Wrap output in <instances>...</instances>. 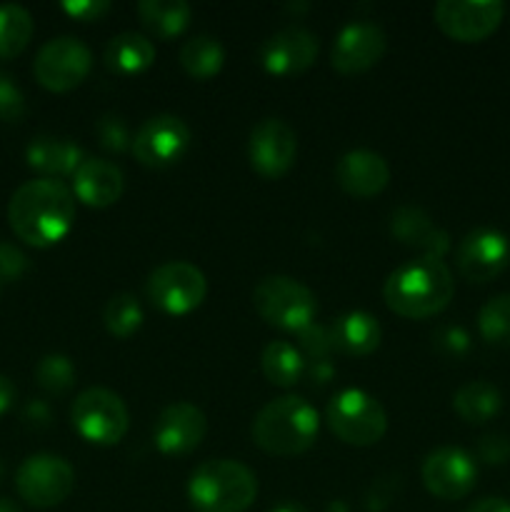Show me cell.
<instances>
[{"label": "cell", "instance_id": "obj_2", "mask_svg": "<svg viewBox=\"0 0 510 512\" xmlns=\"http://www.w3.org/2000/svg\"><path fill=\"white\" fill-rule=\"evenodd\" d=\"M455 295L448 265L435 258H415L395 268L383 285V300L395 315L425 320L443 313Z\"/></svg>", "mask_w": 510, "mask_h": 512}, {"label": "cell", "instance_id": "obj_45", "mask_svg": "<svg viewBox=\"0 0 510 512\" xmlns=\"http://www.w3.org/2000/svg\"><path fill=\"white\" fill-rule=\"evenodd\" d=\"M0 512H23L20 505L10 498H0Z\"/></svg>", "mask_w": 510, "mask_h": 512}, {"label": "cell", "instance_id": "obj_9", "mask_svg": "<svg viewBox=\"0 0 510 512\" xmlns=\"http://www.w3.org/2000/svg\"><path fill=\"white\" fill-rule=\"evenodd\" d=\"M18 495L33 508H55L75 490V470L65 458L53 453H35L15 470Z\"/></svg>", "mask_w": 510, "mask_h": 512}, {"label": "cell", "instance_id": "obj_37", "mask_svg": "<svg viewBox=\"0 0 510 512\" xmlns=\"http://www.w3.org/2000/svg\"><path fill=\"white\" fill-rule=\"evenodd\" d=\"M475 455L488 465H503L510 460V438L505 433H488L475 445Z\"/></svg>", "mask_w": 510, "mask_h": 512}, {"label": "cell", "instance_id": "obj_21", "mask_svg": "<svg viewBox=\"0 0 510 512\" xmlns=\"http://www.w3.org/2000/svg\"><path fill=\"white\" fill-rule=\"evenodd\" d=\"M73 190L75 200L85 203L88 208H110L120 200L125 190V175L115 163L103 158H85L80 168L73 173Z\"/></svg>", "mask_w": 510, "mask_h": 512}, {"label": "cell", "instance_id": "obj_42", "mask_svg": "<svg viewBox=\"0 0 510 512\" xmlns=\"http://www.w3.org/2000/svg\"><path fill=\"white\" fill-rule=\"evenodd\" d=\"M15 403V385L8 375H0V415L8 413L10 405Z\"/></svg>", "mask_w": 510, "mask_h": 512}, {"label": "cell", "instance_id": "obj_40", "mask_svg": "<svg viewBox=\"0 0 510 512\" xmlns=\"http://www.w3.org/2000/svg\"><path fill=\"white\" fill-rule=\"evenodd\" d=\"M23 420L28 425H35V428H43V425L50 423V408L43 400H30L23 410Z\"/></svg>", "mask_w": 510, "mask_h": 512}, {"label": "cell", "instance_id": "obj_46", "mask_svg": "<svg viewBox=\"0 0 510 512\" xmlns=\"http://www.w3.org/2000/svg\"><path fill=\"white\" fill-rule=\"evenodd\" d=\"M0 288H3V278H0Z\"/></svg>", "mask_w": 510, "mask_h": 512}, {"label": "cell", "instance_id": "obj_25", "mask_svg": "<svg viewBox=\"0 0 510 512\" xmlns=\"http://www.w3.org/2000/svg\"><path fill=\"white\" fill-rule=\"evenodd\" d=\"M138 18L143 28L158 40H173L185 33L193 8L185 0H140Z\"/></svg>", "mask_w": 510, "mask_h": 512}, {"label": "cell", "instance_id": "obj_14", "mask_svg": "<svg viewBox=\"0 0 510 512\" xmlns=\"http://www.w3.org/2000/svg\"><path fill=\"white\" fill-rule=\"evenodd\" d=\"M505 5L500 0H440L433 8L435 25L460 43L485 40L500 25Z\"/></svg>", "mask_w": 510, "mask_h": 512}, {"label": "cell", "instance_id": "obj_18", "mask_svg": "<svg viewBox=\"0 0 510 512\" xmlns=\"http://www.w3.org/2000/svg\"><path fill=\"white\" fill-rule=\"evenodd\" d=\"M315 58H318V38L300 25H288L260 45V65L275 78L303 73L315 63Z\"/></svg>", "mask_w": 510, "mask_h": 512}, {"label": "cell", "instance_id": "obj_27", "mask_svg": "<svg viewBox=\"0 0 510 512\" xmlns=\"http://www.w3.org/2000/svg\"><path fill=\"white\" fill-rule=\"evenodd\" d=\"M260 370L278 388H293L295 383L303 380L305 370H308V360L288 340H273V343H268L263 348Z\"/></svg>", "mask_w": 510, "mask_h": 512}, {"label": "cell", "instance_id": "obj_47", "mask_svg": "<svg viewBox=\"0 0 510 512\" xmlns=\"http://www.w3.org/2000/svg\"><path fill=\"white\" fill-rule=\"evenodd\" d=\"M0 473H3V465H0Z\"/></svg>", "mask_w": 510, "mask_h": 512}, {"label": "cell", "instance_id": "obj_29", "mask_svg": "<svg viewBox=\"0 0 510 512\" xmlns=\"http://www.w3.org/2000/svg\"><path fill=\"white\" fill-rule=\"evenodd\" d=\"M33 15L18 3H0V60H10L28 48L33 38Z\"/></svg>", "mask_w": 510, "mask_h": 512}, {"label": "cell", "instance_id": "obj_16", "mask_svg": "<svg viewBox=\"0 0 510 512\" xmlns=\"http://www.w3.org/2000/svg\"><path fill=\"white\" fill-rule=\"evenodd\" d=\"M385 50H388V35L378 23L353 20V23L343 25L340 33L335 35L330 60H333V68L338 73L358 75L378 65Z\"/></svg>", "mask_w": 510, "mask_h": 512}, {"label": "cell", "instance_id": "obj_44", "mask_svg": "<svg viewBox=\"0 0 510 512\" xmlns=\"http://www.w3.org/2000/svg\"><path fill=\"white\" fill-rule=\"evenodd\" d=\"M268 512H308V510H305L300 503H280L275 505V508H270Z\"/></svg>", "mask_w": 510, "mask_h": 512}, {"label": "cell", "instance_id": "obj_3", "mask_svg": "<svg viewBox=\"0 0 510 512\" xmlns=\"http://www.w3.org/2000/svg\"><path fill=\"white\" fill-rule=\"evenodd\" d=\"M320 430V415L298 395H283L258 410L253 420V443L275 458H293L313 448Z\"/></svg>", "mask_w": 510, "mask_h": 512}, {"label": "cell", "instance_id": "obj_39", "mask_svg": "<svg viewBox=\"0 0 510 512\" xmlns=\"http://www.w3.org/2000/svg\"><path fill=\"white\" fill-rule=\"evenodd\" d=\"M28 270V258L20 248L10 243H0V278L3 283H13Z\"/></svg>", "mask_w": 510, "mask_h": 512}, {"label": "cell", "instance_id": "obj_8", "mask_svg": "<svg viewBox=\"0 0 510 512\" xmlns=\"http://www.w3.org/2000/svg\"><path fill=\"white\" fill-rule=\"evenodd\" d=\"M145 295L160 313L180 318L203 305L208 295V280L198 265L188 260H168L148 275Z\"/></svg>", "mask_w": 510, "mask_h": 512}, {"label": "cell", "instance_id": "obj_7", "mask_svg": "<svg viewBox=\"0 0 510 512\" xmlns=\"http://www.w3.org/2000/svg\"><path fill=\"white\" fill-rule=\"evenodd\" d=\"M73 430L93 445H118L130 428L128 405L108 388H88L70 408Z\"/></svg>", "mask_w": 510, "mask_h": 512}, {"label": "cell", "instance_id": "obj_24", "mask_svg": "<svg viewBox=\"0 0 510 512\" xmlns=\"http://www.w3.org/2000/svg\"><path fill=\"white\" fill-rule=\"evenodd\" d=\"M105 65L118 75H138L155 63V45L148 35L125 33L113 35L103 50Z\"/></svg>", "mask_w": 510, "mask_h": 512}, {"label": "cell", "instance_id": "obj_36", "mask_svg": "<svg viewBox=\"0 0 510 512\" xmlns=\"http://www.w3.org/2000/svg\"><path fill=\"white\" fill-rule=\"evenodd\" d=\"M433 345L448 358H460L470 350V335L460 325H440L433 333Z\"/></svg>", "mask_w": 510, "mask_h": 512}, {"label": "cell", "instance_id": "obj_28", "mask_svg": "<svg viewBox=\"0 0 510 512\" xmlns=\"http://www.w3.org/2000/svg\"><path fill=\"white\" fill-rule=\"evenodd\" d=\"M180 65L185 73L195 80H210L223 70L225 63V48L218 38L213 35H193L180 48Z\"/></svg>", "mask_w": 510, "mask_h": 512}, {"label": "cell", "instance_id": "obj_38", "mask_svg": "<svg viewBox=\"0 0 510 512\" xmlns=\"http://www.w3.org/2000/svg\"><path fill=\"white\" fill-rule=\"evenodd\" d=\"M60 8L70 18L83 20V23H95V20H103L113 5H110V0H63Z\"/></svg>", "mask_w": 510, "mask_h": 512}, {"label": "cell", "instance_id": "obj_12", "mask_svg": "<svg viewBox=\"0 0 510 512\" xmlns=\"http://www.w3.org/2000/svg\"><path fill=\"white\" fill-rule=\"evenodd\" d=\"M420 478L425 490L438 500H463L478 483V463L468 450L443 445L425 455Z\"/></svg>", "mask_w": 510, "mask_h": 512}, {"label": "cell", "instance_id": "obj_13", "mask_svg": "<svg viewBox=\"0 0 510 512\" xmlns=\"http://www.w3.org/2000/svg\"><path fill=\"white\" fill-rule=\"evenodd\" d=\"M298 158V135L283 118H263L248 138L250 168L265 180H278Z\"/></svg>", "mask_w": 510, "mask_h": 512}, {"label": "cell", "instance_id": "obj_22", "mask_svg": "<svg viewBox=\"0 0 510 512\" xmlns=\"http://www.w3.org/2000/svg\"><path fill=\"white\" fill-rule=\"evenodd\" d=\"M88 158L85 150L70 138H55V135H38L25 148V160L33 170L43 173V178H73L80 163Z\"/></svg>", "mask_w": 510, "mask_h": 512}, {"label": "cell", "instance_id": "obj_19", "mask_svg": "<svg viewBox=\"0 0 510 512\" xmlns=\"http://www.w3.org/2000/svg\"><path fill=\"white\" fill-rule=\"evenodd\" d=\"M335 183L353 198H375L390 183V165L375 150H350L335 165Z\"/></svg>", "mask_w": 510, "mask_h": 512}, {"label": "cell", "instance_id": "obj_35", "mask_svg": "<svg viewBox=\"0 0 510 512\" xmlns=\"http://www.w3.org/2000/svg\"><path fill=\"white\" fill-rule=\"evenodd\" d=\"M28 113V100L13 75L0 73V120L3 123H18Z\"/></svg>", "mask_w": 510, "mask_h": 512}, {"label": "cell", "instance_id": "obj_5", "mask_svg": "<svg viewBox=\"0 0 510 512\" xmlns=\"http://www.w3.org/2000/svg\"><path fill=\"white\" fill-rule=\"evenodd\" d=\"M253 308L268 325L300 333L315 323L318 298L308 285L288 275H265L253 288Z\"/></svg>", "mask_w": 510, "mask_h": 512}, {"label": "cell", "instance_id": "obj_30", "mask_svg": "<svg viewBox=\"0 0 510 512\" xmlns=\"http://www.w3.org/2000/svg\"><path fill=\"white\" fill-rule=\"evenodd\" d=\"M143 305L133 293H115L103 308V325L113 338L128 340L143 328Z\"/></svg>", "mask_w": 510, "mask_h": 512}, {"label": "cell", "instance_id": "obj_11", "mask_svg": "<svg viewBox=\"0 0 510 512\" xmlns=\"http://www.w3.org/2000/svg\"><path fill=\"white\" fill-rule=\"evenodd\" d=\"M193 133L178 115L160 113L145 120L133 135L130 153L145 168H168L188 155Z\"/></svg>", "mask_w": 510, "mask_h": 512}, {"label": "cell", "instance_id": "obj_10", "mask_svg": "<svg viewBox=\"0 0 510 512\" xmlns=\"http://www.w3.org/2000/svg\"><path fill=\"white\" fill-rule=\"evenodd\" d=\"M90 68H93V53L83 40L73 35L48 40L38 50L33 63L35 80L53 93H68L78 88L88 78Z\"/></svg>", "mask_w": 510, "mask_h": 512}, {"label": "cell", "instance_id": "obj_6", "mask_svg": "<svg viewBox=\"0 0 510 512\" xmlns=\"http://www.w3.org/2000/svg\"><path fill=\"white\" fill-rule=\"evenodd\" d=\"M325 420L335 438L348 445H375L388 433V415L375 395L360 388H345L335 395L325 410Z\"/></svg>", "mask_w": 510, "mask_h": 512}, {"label": "cell", "instance_id": "obj_41", "mask_svg": "<svg viewBox=\"0 0 510 512\" xmlns=\"http://www.w3.org/2000/svg\"><path fill=\"white\" fill-rule=\"evenodd\" d=\"M465 512H510V500L505 498H483L470 505Z\"/></svg>", "mask_w": 510, "mask_h": 512}, {"label": "cell", "instance_id": "obj_31", "mask_svg": "<svg viewBox=\"0 0 510 512\" xmlns=\"http://www.w3.org/2000/svg\"><path fill=\"white\" fill-rule=\"evenodd\" d=\"M478 330L485 343L510 348V293L493 295L480 308Z\"/></svg>", "mask_w": 510, "mask_h": 512}, {"label": "cell", "instance_id": "obj_23", "mask_svg": "<svg viewBox=\"0 0 510 512\" xmlns=\"http://www.w3.org/2000/svg\"><path fill=\"white\" fill-rule=\"evenodd\" d=\"M330 343L338 353L350 355V358H365L373 350H378L383 330L375 315L365 313V310H350V313L340 315L328 325Z\"/></svg>", "mask_w": 510, "mask_h": 512}, {"label": "cell", "instance_id": "obj_26", "mask_svg": "<svg viewBox=\"0 0 510 512\" xmlns=\"http://www.w3.org/2000/svg\"><path fill=\"white\" fill-rule=\"evenodd\" d=\"M503 408V393L488 380H470L453 395V410L470 425H485Z\"/></svg>", "mask_w": 510, "mask_h": 512}, {"label": "cell", "instance_id": "obj_15", "mask_svg": "<svg viewBox=\"0 0 510 512\" xmlns=\"http://www.w3.org/2000/svg\"><path fill=\"white\" fill-rule=\"evenodd\" d=\"M460 275L470 283H490L510 263V240L498 228H475L455 250Z\"/></svg>", "mask_w": 510, "mask_h": 512}, {"label": "cell", "instance_id": "obj_32", "mask_svg": "<svg viewBox=\"0 0 510 512\" xmlns=\"http://www.w3.org/2000/svg\"><path fill=\"white\" fill-rule=\"evenodd\" d=\"M35 383L50 395L68 393L75 385V365L68 355L48 353L35 365Z\"/></svg>", "mask_w": 510, "mask_h": 512}, {"label": "cell", "instance_id": "obj_34", "mask_svg": "<svg viewBox=\"0 0 510 512\" xmlns=\"http://www.w3.org/2000/svg\"><path fill=\"white\" fill-rule=\"evenodd\" d=\"M298 335V350L303 353V358L320 363V360H328L333 353V343H330L328 325L310 323L308 328H303Z\"/></svg>", "mask_w": 510, "mask_h": 512}, {"label": "cell", "instance_id": "obj_20", "mask_svg": "<svg viewBox=\"0 0 510 512\" xmlns=\"http://www.w3.org/2000/svg\"><path fill=\"white\" fill-rule=\"evenodd\" d=\"M390 233L398 243L418 248L423 258L443 260L450 250V235L418 205H400L390 215Z\"/></svg>", "mask_w": 510, "mask_h": 512}, {"label": "cell", "instance_id": "obj_43", "mask_svg": "<svg viewBox=\"0 0 510 512\" xmlns=\"http://www.w3.org/2000/svg\"><path fill=\"white\" fill-rule=\"evenodd\" d=\"M310 373H313L315 383H328L335 375V368L330 365V360H320V363H313V370H310Z\"/></svg>", "mask_w": 510, "mask_h": 512}, {"label": "cell", "instance_id": "obj_17", "mask_svg": "<svg viewBox=\"0 0 510 512\" xmlns=\"http://www.w3.org/2000/svg\"><path fill=\"white\" fill-rule=\"evenodd\" d=\"M205 433H208V418L203 410L180 400L160 410L153 425V443L160 455L183 458L203 443Z\"/></svg>", "mask_w": 510, "mask_h": 512}, {"label": "cell", "instance_id": "obj_1", "mask_svg": "<svg viewBox=\"0 0 510 512\" xmlns=\"http://www.w3.org/2000/svg\"><path fill=\"white\" fill-rule=\"evenodd\" d=\"M8 223L23 243L50 248L73 230L75 195L63 180L35 178L20 185L8 203Z\"/></svg>", "mask_w": 510, "mask_h": 512}, {"label": "cell", "instance_id": "obj_4", "mask_svg": "<svg viewBox=\"0 0 510 512\" xmlns=\"http://www.w3.org/2000/svg\"><path fill=\"white\" fill-rule=\"evenodd\" d=\"M258 498V478L238 460H205L190 473L188 500L198 512H245Z\"/></svg>", "mask_w": 510, "mask_h": 512}, {"label": "cell", "instance_id": "obj_33", "mask_svg": "<svg viewBox=\"0 0 510 512\" xmlns=\"http://www.w3.org/2000/svg\"><path fill=\"white\" fill-rule=\"evenodd\" d=\"M95 135H98V143L110 153H125L133 145L128 123L115 113L100 115V120L95 123Z\"/></svg>", "mask_w": 510, "mask_h": 512}]
</instances>
